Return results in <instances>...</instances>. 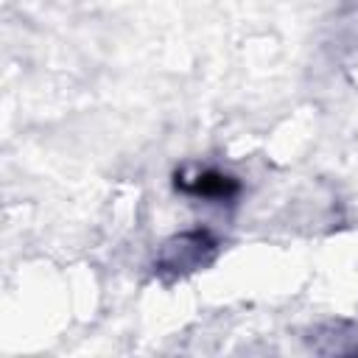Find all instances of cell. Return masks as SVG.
I'll return each mask as SVG.
<instances>
[{
    "label": "cell",
    "mask_w": 358,
    "mask_h": 358,
    "mask_svg": "<svg viewBox=\"0 0 358 358\" xmlns=\"http://www.w3.org/2000/svg\"><path fill=\"white\" fill-rule=\"evenodd\" d=\"M176 190L196 196V199H207V201H232L241 193V182L229 173L204 168L199 173H176Z\"/></svg>",
    "instance_id": "2"
},
{
    "label": "cell",
    "mask_w": 358,
    "mask_h": 358,
    "mask_svg": "<svg viewBox=\"0 0 358 358\" xmlns=\"http://www.w3.org/2000/svg\"><path fill=\"white\" fill-rule=\"evenodd\" d=\"M215 255H218V241L210 229H185L162 243L154 260V274L162 282H173L210 266Z\"/></svg>",
    "instance_id": "1"
}]
</instances>
